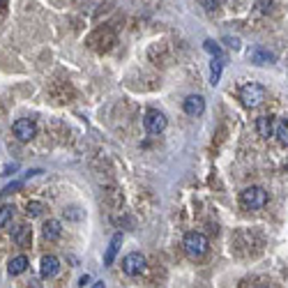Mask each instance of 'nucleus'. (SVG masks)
<instances>
[{
	"label": "nucleus",
	"mask_w": 288,
	"mask_h": 288,
	"mask_svg": "<svg viewBox=\"0 0 288 288\" xmlns=\"http://www.w3.org/2000/svg\"><path fill=\"white\" fill-rule=\"evenodd\" d=\"M58 270H60V260L56 258V256H44L40 263V274L44 279H51L58 274Z\"/></svg>",
	"instance_id": "1a4fd4ad"
},
{
	"label": "nucleus",
	"mask_w": 288,
	"mask_h": 288,
	"mask_svg": "<svg viewBox=\"0 0 288 288\" xmlns=\"http://www.w3.org/2000/svg\"><path fill=\"white\" fill-rule=\"evenodd\" d=\"M60 221H56V219H51V221H46L44 224V237L46 240H58L60 237Z\"/></svg>",
	"instance_id": "ddd939ff"
},
{
	"label": "nucleus",
	"mask_w": 288,
	"mask_h": 288,
	"mask_svg": "<svg viewBox=\"0 0 288 288\" xmlns=\"http://www.w3.org/2000/svg\"><path fill=\"white\" fill-rule=\"evenodd\" d=\"M7 270H10L12 277H17V274H21V272L28 270V258H26V256H17V258H12Z\"/></svg>",
	"instance_id": "f8f14e48"
},
{
	"label": "nucleus",
	"mask_w": 288,
	"mask_h": 288,
	"mask_svg": "<svg viewBox=\"0 0 288 288\" xmlns=\"http://www.w3.org/2000/svg\"><path fill=\"white\" fill-rule=\"evenodd\" d=\"M14 242L19 244V247H28L30 244V240H33V231H30V226H26V224H23V226H19L17 231H14Z\"/></svg>",
	"instance_id": "9b49d317"
},
{
	"label": "nucleus",
	"mask_w": 288,
	"mask_h": 288,
	"mask_svg": "<svg viewBox=\"0 0 288 288\" xmlns=\"http://www.w3.org/2000/svg\"><path fill=\"white\" fill-rule=\"evenodd\" d=\"M277 136L283 146H288V118H283L281 122L277 124Z\"/></svg>",
	"instance_id": "2eb2a0df"
},
{
	"label": "nucleus",
	"mask_w": 288,
	"mask_h": 288,
	"mask_svg": "<svg viewBox=\"0 0 288 288\" xmlns=\"http://www.w3.org/2000/svg\"><path fill=\"white\" fill-rule=\"evenodd\" d=\"M26 212H28V217H40L42 212H44V205L35 201V203H28V210H26Z\"/></svg>",
	"instance_id": "a211bd4d"
},
{
	"label": "nucleus",
	"mask_w": 288,
	"mask_h": 288,
	"mask_svg": "<svg viewBox=\"0 0 288 288\" xmlns=\"http://www.w3.org/2000/svg\"><path fill=\"white\" fill-rule=\"evenodd\" d=\"M256 131H258L260 138H270V136L277 131L274 118H272V115H258V118H256Z\"/></svg>",
	"instance_id": "0eeeda50"
},
{
	"label": "nucleus",
	"mask_w": 288,
	"mask_h": 288,
	"mask_svg": "<svg viewBox=\"0 0 288 288\" xmlns=\"http://www.w3.org/2000/svg\"><path fill=\"white\" fill-rule=\"evenodd\" d=\"M146 270V258L141 254H127L122 258V272L124 274H129V277H138L141 272Z\"/></svg>",
	"instance_id": "39448f33"
},
{
	"label": "nucleus",
	"mask_w": 288,
	"mask_h": 288,
	"mask_svg": "<svg viewBox=\"0 0 288 288\" xmlns=\"http://www.w3.org/2000/svg\"><path fill=\"white\" fill-rule=\"evenodd\" d=\"M143 124H146V129L150 134H162L166 129V115L162 111H157V108H150L146 118H143Z\"/></svg>",
	"instance_id": "20e7f679"
},
{
	"label": "nucleus",
	"mask_w": 288,
	"mask_h": 288,
	"mask_svg": "<svg viewBox=\"0 0 288 288\" xmlns=\"http://www.w3.org/2000/svg\"><path fill=\"white\" fill-rule=\"evenodd\" d=\"M85 283H90V277H88V274H85V277H81L79 286H85Z\"/></svg>",
	"instance_id": "5701e85b"
},
{
	"label": "nucleus",
	"mask_w": 288,
	"mask_h": 288,
	"mask_svg": "<svg viewBox=\"0 0 288 288\" xmlns=\"http://www.w3.org/2000/svg\"><path fill=\"white\" fill-rule=\"evenodd\" d=\"M286 171H288V166H286Z\"/></svg>",
	"instance_id": "b1692460"
},
{
	"label": "nucleus",
	"mask_w": 288,
	"mask_h": 288,
	"mask_svg": "<svg viewBox=\"0 0 288 288\" xmlns=\"http://www.w3.org/2000/svg\"><path fill=\"white\" fill-rule=\"evenodd\" d=\"M205 51H210V53H215V56H219L221 49L215 44V42H205Z\"/></svg>",
	"instance_id": "aec40b11"
},
{
	"label": "nucleus",
	"mask_w": 288,
	"mask_h": 288,
	"mask_svg": "<svg viewBox=\"0 0 288 288\" xmlns=\"http://www.w3.org/2000/svg\"><path fill=\"white\" fill-rule=\"evenodd\" d=\"M221 69H224V65H221L219 60H217V62H212V69H210V83H212V85H217V83H219Z\"/></svg>",
	"instance_id": "dca6fc26"
},
{
	"label": "nucleus",
	"mask_w": 288,
	"mask_h": 288,
	"mask_svg": "<svg viewBox=\"0 0 288 288\" xmlns=\"http://www.w3.org/2000/svg\"><path fill=\"white\" fill-rule=\"evenodd\" d=\"M249 58L254 62H258V65H265V62H272L274 60V56L267 51H263V49H254V51H249Z\"/></svg>",
	"instance_id": "4468645a"
},
{
	"label": "nucleus",
	"mask_w": 288,
	"mask_h": 288,
	"mask_svg": "<svg viewBox=\"0 0 288 288\" xmlns=\"http://www.w3.org/2000/svg\"><path fill=\"white\" fill-rule=\"evenodd\" d=\"M19 169V166L17 164H12V166H7V169H5V173H3V175H12V171H17Z\"/></svg>",
	"instance_id": "4be33fe9"
},
{
	"label": "nucleus",
	"mask_w": 288,
	"mask_h": 288,
	"mask_svg": "<svg viewBox=\"0 0 288 288\" xmlns=\"http://www.w3.org/2000/svg\"><path fill=\"white\" fill-rule=\"evenodd\" d=\"M182 247H185V251L192 256V258H201V256L208 251V237H205L203 233H196V231L187 233Z\"/></svg>",
	"instance_id": "f03ea898"
},
{
	"label": "nucleus",
	"mask_w": 288,
	"mask_h": 288,
	"mask_svg": "<svg viewBox=\"0 0 288 288\" xmlns=\"http://www.w3.org/2000/svg\"><path fill=\"white\" fill-rule=\"evenodd\" d=\"M120 242H122V233H115V235L111 237V242H108L106 256H104V263H106V265H113L115 254H118V249H120Z\"/></svg>",
	"instance_id": "9d476101"
},
{
	"label": "nucleus",
	"mask_w": 288,
	"mask_h": 288,
	"mask_svg": "<svg viewBox=\"0 0 288 288\" xmlns=\"http://www.w3.org/2000/svg\"><path fill=\"white\" fill-rule=\"evenodd\" d=\"M265 95H267V92H265V88H263L260 83H247V85H242V90H240V99H242V104H244V106H249V108L263 104Z\"/></svg>",
	"instance_id": "7ed1b4c3"
},
{
	"label": "nucleus",
	"mask_w": 288,
	"mask_h": 288,
	"mask_svg": "<svg viewBox=\"0 0 288 288\" xmlns=\"http://www.w3.org/2000/svg\"><path fill=\"white\" fill-rule=\"evenodd\" d=\"M201 5H203L208 12H212V10H217V5H219V0H201Z\"/></svg>",
	"instance_id": "6ab92c4d"
},
{
	"label": "nucleus",
	"mask_w": 288,
	"mask_h": 288,
	"mask_svg": "<svg viewBox=\"0 0 288 288\" xmlns=\"http://www.w3.org/2000/svg\"><path fill=\"white\" fill-rule=\"evenodd\" d=\"M12 215H14V208L12 205H3L0 208V226H5L7 221L12 219Z\"/></svg>",
	"instance_id": "f3484780"
},
{
	"label": "nucleus",
	"mask_w": 288,
	"mask_h": 288,
	"mask_svg": "<svg viewBox=\"0 0 288 288\" xmlns=\"http://www.w3.org/2000/svg\"><path fill=\"white\" fill-rule=\"evenodd\" d=\"M240 203L247 210H260L267 205V192L263 187H247L242 194H240Z\"/></svg>",
	"instance_id": "f257e3e1"
},
{
	"label": "nucleus",
	"mask_w": 288,
	"mask_h": 288,
	"mask_svg": "<svg viewBox=\"0 0 288 288\" xmlns=\"http://www.w3.org/2000/svg\"><path fill=\"white\" fill-rule=\"evenodd\" d=\"M19 187H21V182H14V185L5 187V189H3V196H5V194H12V192H14V189H19Z\"/></svg>",
	"instance_id": "412c9836"
},
{
	"label": "nucleus",
	"mask_w": 288,
	"mask_h": 288,
	"mask_svg": "<svg viewBox=\"0 0 288 288\" xmlns=\"http://www.w3.org/2000/svg\"><path fill=\"white\" fill-rule=\"evenodd\" d=\"M12 129H14V134H17L19 141H30V138H35V134H37V127H35V122H33V120H28V118L17 120Z\"/></svg>",
	"instance_id": "423d86ee"
},
{
	"label": "nucleus",
	"mask_w": 288,
	"mask_h": 288,
	"mask_svg": "<svg viewBox=\"0 0 288 288\" xmlns=\"http://www.w3.org/2000/svg\"><path fill=\"white\" fill-rule=\"evenodd\" d=\"M205 111V99L201 95H189L185 99V113L187 115H194V118H196V115H201Z\"/></svg>",
	"instance_id": "6e6552de"
}]
</instances>
